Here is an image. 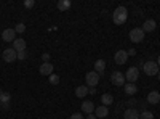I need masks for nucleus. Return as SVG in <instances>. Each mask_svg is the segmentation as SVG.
Instances as JSON below:
<instances>
[{"label": "nucleus", "instance_id": "dca6fc26", "mask_svg": "<svg viewBox=\"0 0 160 119\" xmlns=\"http://www.w3.org/2000/svg\"><path fill=\"white\" fill-rule=\"evenodd\" d=\"M125 87V94L127 95H130V97H133L138 92V87H136V84H131V82H128V84H125L123 85Z\"/></svg>", "mask_w": 160, "mask_h": 119}, {"label": "nucleus", "instance_id": "2eb2a0df", "mask_svg": "<svg viewBox=\"0 0 160 119\" xmlns=\"http://www.w3.org/2000/svg\"><path fill=\"white\" fill-rule=\"evenodd\" d=\"M82 111L85 113V114H91L93 111H95V103H93V101H83L82 103Z\"/></svg>", "mask_w": 160, "mask_h": 119}, {"label": "nucleus", "instance_id": "4468645a", "mask_svg": "<svg viewBox=\"0 0 160 119\" xmlns=\"http://www.w3.org/2000/svg\"><path fill=\"white\" fill-rule=\"evenodd\" d=\"M95 116L96 117H108L109 116V108L104 106V105H101V106L95 108Z\"/></svg>", "mask_w": 160, "mask_h": 119}, {"label": "nucleus", "instance_id": "5701e85b", "mask_svg": "<svg viewBox=\"0 0 160 119\" xmlns=\"http://www.w3.org/2000/svg\"><path fill=\"white\" fill-rule=\"evenodd\" d=\"M139 119H155V117H154V113L144 110L142 113H139Z\"/></svg>", "mask_w": 160, "mask_h": 119}, {"label": "nucleus", "instance_id": "473e14b6", "mask_svg": "<svg viewBox=\"0 0 160 119\" xmlns=\"http://www.w3.org/2000/svg\"><path fill=\"white\" fill-rule=\"evenodd\" d=\"M157 64H158V68H160V55H158V58H157Z\"/></svg>", "mask_w": 160, "mask_h": 119}, {"label": "nucleus", "instance_id": "72a5a7b5", "mask_svg": "<svg viewBox=\"0 0 160 119\" xmlns=\"http://www.w3.org/2000/svg\"><path fill=\"white\" fill-rule=\"evenodd\" d=\"M157 76H158V81H160V71H158V74H157Z\"/></svg>", "mask_w": 160, "mask_h": 119}, {"label": "nucleus", "instance_id": "b1692460", "mask_svg": "<svg viewBox=\"0 0 160 119\" xmlns=\"http://www.w3.org/2000/svg\"><path fill=\"white\" fill-rule=\"evenodd\" d=\"M48 81H50L51 85H58L59 84V76L58 74H50L48 76Z\"/></svg>", "mask_w": 160, "mask_h": 119}, {"label": "nucleus", "instance_id": "aec40b11", "mask_svg": "<svg viewBox=\"0 0 160 119\" xmlns=\"http://www.w3.org/2000/svg\"><path fill=\"white\" fill-rule=\"evenodd\" d=\"M87 94H88V87L87 85H78L75 89V97H78V98H83Z\"/></svg>", "mask_w": 160, "mask_h": 119}, {"label": "nucleus", "instance_id": "c756f323", "mask_svg": "<svg viewBox=\"0 0 160 119\" xmlns=\"http://www.w3.org/2000/svg\"><path fill=\"white\" fill-rule=\"evenodd\" d=\"M127 53L133 57V55H136V50H135V48H130V50H127Z\"/></svg>", "mask_w": 160, "mask_h": 119}, {"label": "nucleus", "instance_id": "cd10ccee", "mask_svg": "<svg viewBox=\"0 0 160 119\" xmlns=\"http://www.w3.org/2000/svg\"><path fill=\"white\" fill-rule=\"evenodd\" d=\"M69 119H83V116L80 114V113H74V114H72Z\"/></svg>", "mask_w": 160, "mask_h": 119}, {"label": "nucleus", "instance_id": "ddd939ff", "mask_svg": "<svg viewBox=\"0 0 160 119\" xmlns=\"http://www.w3.org/2000/svg\"><path fill=\"white\" fill-rule=\"evenodd\" d=\"M148 103H149V105H157V103H160V94H158L157 90L149 92V95H148Z\"/></svg>", "mask_w": 160, "mask_h": 119}, {"label": "nucleus", "instance_id": "c85d7f7f", "mask_svg": "<svg viewBox=\"0 0 160 119\" xmlns=\"http://www.w3.org/2000/svg\"><path fill=\"white\" fill-rule=\"evenodd\" d=\"M42 60H43V63H50V61H48V60H50V55H48V53H43V55H42Z\"/></svg>", "mask_w": 160, "mask_h": 119}, {"label": "nucleus", "instance_id": "7c9ffc66", "mask_svg": "<svg viewBox=\"0 0 160 119\" xmlns=\"http://www.w3.org/2000/svg\"><path fill=\"white\" fill-rule=\"evenodd\" d=\"M88 94H91V95H95V94H96V89H95V87H91V89H88Z\"/></svg>", "mask_w": 160, "mask_h": 119}, {"label": "nucleus", "instance_id": "20e7f679", "mask_svg": "<svg viewBox=\"0 0 160 119\" xmlns=\"http://www.w3.org/2000/svg\"><path fill=\"white\" fill-rule=\"evenodd\" d=\"M99 74L96 73V71H90V73H87V76H85V81H87V85L91 89V87H96L98 85V82H99Z\"/></svg>", "mask_w": 160, "mask_h": 119}, {"label": "nucleus", "instance_id": "9b49d317", "mask_svg": "<svg viewBox=\"0 0 160 119\" xmlns=\"http://www.w3.org/2000/svg\"><path fill=\"white\" fill-rule=\"evenodd\" d=\"M155 28H157V23H155L154 19H146L141 29H142L144 32H152V31H155Z\"/></svg>", "mask_w": 160, "mask_h": 119}, {"label": "nucleus", "instance_id": "7ed1b4c3", "mask_svg": "<svg viewBox=\"0 0 160 119\" xmlns=\"http://www.w3.org/2000/svg\"><path fill=\"white\" fill-rule=\"evenodd\" d=\"M138 77H139V69L136 68V66H131V68H128V71L125 73V81L127 82L135 84L138 81Z\"/></svg>", "mask_w": 160, "mask_h": 119}, {"label": "nucleus", "instance_id": "6e6552de", "mask_svg": "<svg viewBox=\"0 0 160 119\" xmlns=\"http://www.w3.org/2000/svg\"><path fill=\"white\" fill-rule=\"evenodd\" d=\"M128 60V53H127V50H118L115 51V55H114V61L117 64H125Z\"/></svg>", "mask_w": 160, "mask_h": 119}, {"label": "nucleus", "instance_id": "1a4fd4ad", "mask_svg": "<svg viewBox=\"0 0 160 119\" xmlns=\"http://www.w3.org/2000/svg\"><path fill=\"white\" fill-rule=\"evenodd\" d=\"M0 37H2L5 42H15L16 41V31L15 29H5Z\"/></svg>", "mask_w": 160, "mask_h": 119}, {"label": "nucleus", "instance_id": "423d86ee", "mask_svg": "<svg viewBox=\"0 0 160 119\" xmlns=\"http://www.w3.org/2000/svg\"><path fill=\"white\" fill-rule=\"evenodd\" d=\"M111 82L114 84V85H117V87H122V85H125V74H122L120 71H115V73H112L111 74Z\"/></svg>", "mask_w": 160, "mask_h": 119}, {"label": "nucleus", "instance_id": "4be33fe9", "mask_svg": "<svg viewBox=\"0 0 160 119\" xmlns=\"http://www.w3.org/2000/svg\"><path fill=\"white\" fill-rule=\"evenodd\" d=\"M10 100H11V95L8 94V92H2V95H0V103L7 105V103H10Z\"/></svg>", "mask_w": 160, "mask_h": 119}, {"label": "nucleus", "instance_id": "0eeeda50", "mask_svg": "<svg viewBox=\"0 0 160 119\" xmlns=\"http://www.w3.org/2000/svg\"><path fill=\"white\" fill-rule=\"evenodd\" d=\"M18 60V51L15 48H5L3 50V61L7 63H13Z\"/></svg>", "mask_w": 160, "mask_h": 119}, {"label": "nucleus", "instance_id": "f257e3e1", "mask_svg": "<svg viewBox=\"0 0 160 119\" xmlns=\"http://www.w3.org/2000/svg\"><path fill=\"white\" fill-rule=\"evenodd\" d=\"M127 18H128V10L123 7V5H120V7H117L115 10H114V13H112V19H114V23L115 24H123L125 21H127Z\"/></svg>", "mask_w": 160, "mask_h": 119}, {"label": "nucleus", "instance_id": "9d476101", "mask_svg": "<svg viewBox=\"0 0 160 119\" xmlns=\"http://www.w3.org/2000/svg\"><path fill=\"white\" fill-rule=\"evenodd\" d=\"M38 73L42 74V76L53 74V64L51 63H42V64H40V68H38Z\"/></svg>", "mask_w": 160, "mask_h": 119}, {"label": "nucleus", "instance_id": "412c9836", "mask_svg": "<svg viewBox=\"0 0 160 119\" xmlns=\"http://www.w3.org/2000/svg\"><path fill=\"white\" fill-rule=\"evenodd\" d=\"M101 101H102L104 106H109V105L114 103V97H112L111 94H104V95L101 97Z\"/></svg>", "mask_w": 160, "mask_h": 119}, {"label": "nucleus", "instance_id": "f3484780", "mask_svg": "<svg viewBox=\"0 0 160 119\" xmlns=\"http://www.w3.org/2000/svg\"><path fill=\"white\" fill-rule=\"evenodd\" d=\"M13 48L16 51H24L26 50V41L24 39H16V41L13 42Z\"/></svg>", "mask_w": 160, "mask_h": 119}, {"label": "nucleus", "instance_id": "bb28decb", "mask_svg": "<svg viewBox=\"0 0 160 119\" xmlns=\"http://www.w3.org/2000/svg\"><path fill=\"white\" fill-rule=\"evenodd\" d=\"M34 5H35L34 0H28V2H24V7H26V8H32Z\"/></svg>", "mask_w": 160, "mask_h": 119}, {"label": "nucleus", "instance_id": "a211bd4d", "mask_svg": "<svg viewBox=\"0 0 160 119\" xmlns=\"http://www.w3.org/2000/svg\"><path fill=\"white\" fill-rule=\"evenodd\" d=\"M104 69H106V61L104 60H96L95 61V71L101 76L104 73Z\"/></svg>", "mask_w": 160, "mask_h": 119}, {"label": "nucleus", "instance_id": "a878e982", "mask_svg": "<svg viewBox=\"0 0 160 119\" xmlns=\"http://www.w3.org/2000/svg\"><path fill=\"white\" fill-rule=\"evenodd\" d=\"M28 58V51H18V60H26Z\"/></svg>", "mask_w": 160, "mask_h": 119}, {"label": "nucleus", "instance_id": "f704fd0d", "mask_svg": "<svg viewBox=\"0 0 160 119\" xmlns=\"http://www.w3.org/2000/svg\"><path fill=\"white\" fill-rule=\"evenodd\" d=\"M2 92H3V90H2V89H0V95H2Z\"/></svg>", "mask_w": 160, "mask_h": 119}, {"label": "nucleus", "instance_id": "393cba45", "mask_svg": "<svg viewBox=\"0 0 160 119\" xmlns=\"http://www.w3.org/2000/svg\"><path fill=\"white\" fill-rule=\"evenodd\" d=\"M15 31H16L18 34H22V32L26 31V26H24V23H18V24H16V28H15Z\"/></svg>", "mask_w": 160, "mask_h": 119}, {"label": "nucleus", "instance_id": "c9c22d12", "mask_svg": "<svg viewBox=\"0 0 160 119\" xmlns=\"http://www.w3.org/2000/svg\"><path fill=\"white\" fill-rule=\"evenodd\" d=\"M0 35H2V32H0Z\"/></svg>", "mask_w": 160, "mask_h": 119}, {"label": "nucleus", "instance_id": "f8f14e48", "mask_svg": "<svg viewBox=\"0 0 160 119\" xmlns=\"http://www.w3.org/2000/svg\"><path fill=\"white\" fill-rule=\"evenodd\" d=\"M123 119H139V111L135 108H128L123 113Z\"/></svg>", "mask_w": 160, "mask_h": 119}, {"label": "nucleus", "instance_id": "39448f33", "mask_svg": "<svg viewBox=\"0 0 160 119\" xmlns=\"http://www.w3.org/2000/svg\"><path fill=\"white\" fill-rule=\"evenodd\" d=\"M142 39H144V31L141 28H135L130 31V41L131 42L139 44V42H142Z\"/></svg>", "mask_w": 160, "mask_h": 119}, {"label": "nucleus", "instance_id": "2f4dec72", "mask_svg": "<svg viewBox=\"0 0 160 119\" xmlns=\"http://www.w3.org/2000/svg\"><path fill=\"white\" fill-rule=\"evenodd\" d=\"M87 119H98V117H96L95 114H93V113H91V114H88V116H87Z\"/></svg>", "mask_w": 160, "mask_h": 119}, {"label": "nucleus", "instance_id": "6ab92c4d", "mask_svg": "<svg viewBox=\"0 0 160 119\" xmlns=\"http://www.w3.org/2000/svg\"><path fill=\"white\" fill-rule=\"evenodd\" d=\"M71 5H72V3H71V0H59L56 7H58L59 11H68V10L71 8Z\"/></svg>", "mask_w": 160, "mask_h": 119}, {"label": "nucleus", "instance_id": "f03ea898", "mask_svg": "<svg viewBox=\"0 0 160 119\" xmlns=\"http://www.w3.org/2000/svg\"><path fill=\"white\" fill-rule=\"evenodd\" d=\"M141 68H142L144 74H148V76H157L158 71H160L157 61H146V63L141 64Z\"/></svg>", "mask_w": 160, "mask_h": 119}]
</instances>
